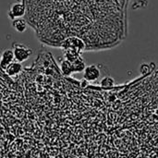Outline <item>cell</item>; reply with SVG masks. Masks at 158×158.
I'll use <instances>...</instances> for the list:
<instances>
[{
    "mask_svg": "<svg viewBox=\"0 0 158 158\" xmlns=\"http://www.w3.org/2000/svg\"><path fill=\"white\" fill-rule=\"evenodd\" d=\"M28 22L26 19L24 18H19L12 20V27L18 31V32H24L28 29Z\"/></svg>",
    "mask_w": 158,
    "mask_h": 158,
    "instance_id": "ba28073f",
    "label": "cell"
},
{
    "mask_svg": "<svg viewBox=\"0 0 158 158\" xmlns=\"http://www.w3.org/2000/svg\"><path fill=\"white\" fill-rule=\"evenodd\" d=\"M59 69L61 74L64 77H70L73 74V69H72V65L71 62H69L67 59H61L59 63Z\"/></svg>",
    "mask_w": 158,
    "mask_h": 158,
    "instance_id": "52a82bcc",
    "label": "cell"
},
{
    "mask_svg": "<svg viewBox=\"0 0 158 158\" xmlns=\"http://www.w3.org/2000/svg\"><path fill=\"white\" fill-rule=\"evenodd\" d=\"M25 15H26V6L22 0L11 4L7 11V16L11 20L19 18H24Z\"/></svg>",
    "mask_w": 158,
    "mask_h": 158,
    "instance_id": "3957f363",
    "label": "cell"
},
{
    "mask_svg": "<svg viewBox=\"0 0 158 158\" xmlns=\"http://www.w3.org/2000/svg\"><path fill=\"white\" fill-rule=\"evenodd\" d=\"M71 65H72V69H73V73H79V72H82L85 68H86V65H85V61L84 59L81 56H79L76 60H74L73 62H71Z\"/></svg>",
    "mask_w": 158,
    "mask_h": 158,
    "instance_id": "9c48e42d",
    "label": "cell"
},
{
    "mask_svg": "<svg viewBox=\"0 0 158 158\" xmlns=\"http://www.w3.org/2000/svg\"><path fill=\"white\" fill-rule=\"evenodd\" d=\"M101 76V70L97 65H90L86 66L83 70V79L88 82L96 81Z\"/></svg>",
    "mask_w": 158,
    "mask_h": 158,
    "instance_id": "277c9868",
    "label": "cell"
},
{
    "mask_svg": "<svg viewBox=\"0 0 158 158\" xmlns=\"http://www.w3.org/2000/svg\"><path fill=\"white\" fill-rule=\"evenodd\" d=\"M63 51V58L69 60V62H73L79 56H81V53L77 52L74 49H65Z\"/></svg>",
    "mask_w": 158,
    "mask_h": 158,
    "instance_id": "30bf717a",
    "label": "cell"
},
{
    "mask_svg": "<svg viewBox=\"0 0 158 158\" xmlns=\"http://www.w3.org/2000/svg\"><path fill=\"white\" fill-rule=\"evenodd\" d=\"M59 48H61L62 50L74 49L77 52L81 54L82 52L86 51V44L81 38H80L78 36H69V37H67L66 39H64L60 43Z\"/></svg>",
    "mask_w": 158,
    "mask_h": 158,
    "instance_id": "6da1fadb",
    "label": "cell"
},
{
    "mask_svg": "<svg viewBox=\"0 0 158 158\" xmlns=\"http://www.w3.org/2000/svg\"><path fill=\"white\" fill-rule=\"evenodd\" d=\"M23 70V67H22V64L18 62V61H13L12 63H10L7 68L5 70V74L10 78H13V77H18L20 75V73L22 72Z\"/></svg>",
    "mask_w": 158,
    "mask_h": 158,
    "instance_id": "8992f818",
    "label": "cell"
},
{
    "mask_svg": "<svg viewBox=\"0 0 158 158\" xmlns=\"http://www.w3.org/2000/svg\"><path fill=\"white\" fill-rule=\"evenodd\" d=\"M13 61H15L13 50L12 49L4 50L0 56V70L5 73V70L7 68V66Z\"/></svg>",
    "mask_w": 158,
    "mask_h": 158,
    "instance_id": "5b68a950",
    "label": "cell"
},
{
    "mask_svg": "<svg viewBox=\"0 0 158 158\" xmlns=\"http://www.w3.org/2000/svg\"><path fill=\"white\" fill-rule=\"evenodd\" d=\"M12 50L14 53L15 60L19 63L27 61L32 55V50L26 44L20 43H13Z\"/></svg>",
    "mask_w": 158,
    "mask_h": 158,
    "instance_id": "7a4b0ae2",
    "label": "cell"
},
{
    "mask_svg": "<svg viewBox=\"0 0 158 158\" xmlns=\"http://www.w3.org/2000/svg\"><path fill=\"white\" fill-rule=\"evenodd\" d=\"M100 85L103 88H111L115 85V80L110 76H106L100 81Z\"/></svg>",
    "mask_w": 158,
    "mask_h": 158,
    "instance_id": "8fae6325",
    "label": "cell"
}]
</instances>
